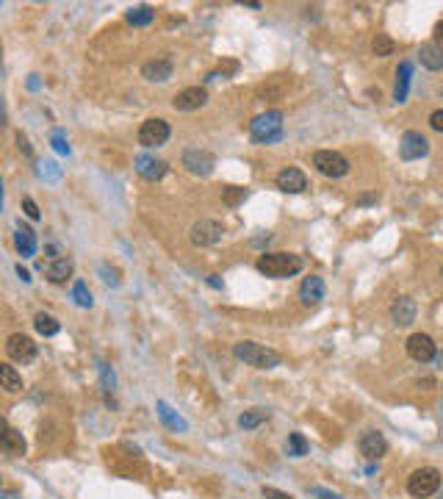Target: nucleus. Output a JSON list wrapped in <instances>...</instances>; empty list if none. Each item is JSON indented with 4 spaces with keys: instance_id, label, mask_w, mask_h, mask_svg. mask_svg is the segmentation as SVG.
Masks as SVG:
<instances>
[{
    "instance_id": "1",
    "label": "nucleus",
    "mask_w": 443,
    "mask_h": 499,
    "mask_svg": "<svg viewBox=\"0 0 443 499\" xmlns=\"http://www.w3.org/2000/svg\"><path fill=\"white\" fill-rule=\"evenodd\" d=\"M255 267L266 277L283 280V277H294L302 270V255H294V253H264Z\"/></svg>"
},
{
    "instance_id": "2",
    "label": "nucleus",
    "mask_w": 443,
    "mask_h": 499,
    "mask_svg": "<svg viewBox=\"0 0 443 499\" xmlns=\"http://www.w3.org/2000/svg\"><path fill=\"white\" fill-rule=\"evenodd\" d=\"M233 355L238 361H244L247 366H255V369H274V366H280V353H274L271 347H264L258 341H238V344H233Z\"/></svg>"
},
{
    "instance_id": "3",
    "label": "nucleus",
    "mask_w": 443,
    "mask_h": 499,
    "mask_svg": "<svg viewBox=\"0 0 443 499\" xmlns=\"http://www.w3.org/2000/svg\"><path fill=\"white\" fill-rule=\"evenodd\" d=\"M250 137L258 144H274L283 139V111L271 108L258 114L252 122H250Z\"/></svg>"
},
{
    "instance_id": "4",
    "label": "nucleus",
    "mask_w": 443,
    "mask_h": 499,
    "mask_svg": "<svg viewBox=\"0 0 443 499\" xmlns=\"http://www.w3.org/2000/svg\"><path fill=\"white\" fill-rule=\"evenodd\" d=\"M438 488H441V472L435 466H421L407 477V491L416 499L432 497L438 494Z\"/></svg>"
},
{
    "instance_id": "5",
    "label": "nucleus",
    "mask_w": 443,
    "mask_h": 499,
    "mask_svg": "<svg viewBox=\"0 0 443 499\" xmlns=\"http://www.w3.org/2000/svg\"><path fill=\"white\" fill-rule=\"evenodd\" d=\"M313 167L324 175V178H344L347 172H349V161L341 156V153H335V150H319V153H313Z\"/></svg>"
},
{
    "instance_id": "6",
    "label": "nucleus",
    "mask_w": 443,
    "mask_h": 499,
    "mask_svg": "<svg viewBox=\"0 0 443 499\" xmlns=\"http://www.w3.org/2000/svg\"><path fill=\"white\" fill-rule=\"evenodd\" d=\"M169 134H172V128H169L167 120L150 117V120H144L141 128H139V144L147 147V150H150V147H161V144H167Z\"/></svg>"
},
{
    "instance_id": "7",
    "label": "nucleus",
    "mask_w": 443,
    "mask_h": 499,
    "mask_svg": "<svg viewBox=\"0 0 443 499\" xmlns=\"http://www.w3.org/2000/svg\"><path fill=\"white\" fill-rule=\"evenodd\" d=\"M222 236H224V227L217 220H200L188 230V239L194 247H214L222 241Z\"/></svg>"
},
{
    "instance_id": "8",
    "label": "nucleus",
    "mask_w": 443,
    "mask_h": 499,
    "mask_svg": "<svg viewBox=\"0 0 443 499\" xmlns=\"http://www.w3.org/2000/svg\"><path fill=\"white\" fill-rule=\"evenodd\" d=\"M6 353H8L11 361L31 363L37 358V341L31 336H25V333H11L6 339Z\"/></svg>"
},
{
    "instance_id": "9",
    "label": "nucleus",
    "mask_w": 443,
    "mask_h": 499,
    "mask_svg": "<svg viewBox=\"0 0 443 499\" xmlns=\"http://www.w3.org/2000/svg\"><path fill=\"white\" fill-rule=\"evenodd\" d=\"M430 153V141L424 134H418V131H404L402 139H399V156H402V161H418V158H424Z\"/></svg>"
},
{
    "instance_id": "10",
    "label": "nucleus",
    "mask_w": 443,
    "mask_h": 499,
    "mask_svg": "<svg viewBox=\"0 0 443 499\" xmlns=\"http://www.w3.org/2000/svg\"><path fill=\"white\" fill-rule=\"evenodd\" d=\"M183 167L191 172V175H200V178H208L217 167V158L208 153V150H200V147H191L183 153Z\"/></svg>"
},
{
    "instance_id": "11",
    "label": "nucleus",
    "mask_w": 443,
    "mask_h": 499,
    "mask_svg": "<svg viewBox=\"0 0 443 499\" xmlns=\"http://www.w3.org/2000/svg\"><path fill=\"white\" fill-rule=\"evenodd\" d=\"M208 103V89L205 87H186L172 97V108L175 111H197Z\"/></svg>"
},
{
    "instance_id": "12",
    "label": "nucleus",
    "mask_w": 443,
    "mask_h": 499,
    "mask_svg": "<svg viewBox=\"0 0 443 499\" xmlns=\"http://www.w3.org/2000/svg\"><path fill=\"white\" fill-rule=\"evenodd\" d=\"M404 347H407V355L418 363H430L435 358V341L427 333H413Z\"/></svg>"
},
{
    "instance_id": "13",
    "label": "nucleus",
    "mask_w": 443,
    "mask_h": 499,
    "mask_svg": "<svg viewBox=\"0 0 443 499\" xmlns=\"http://www.w3.org/2000/svg\"><path fill=\"white\" fill-rule=\"evenodd\" d=\"M274 183H277V189L285 191V194H302V191L308 189L305 172L297 170V167H285V170H280L277 178H274Z\"/></svg>"
},
{
    "instance_id": "14",
    "label": "nucleus",
    "mask_w": 443,
    "mask_h": 499,
    "mask_svg": "<svg viewBox=\"0 0 443 499\" xmlns=\"http://www.w3.org/2000/svg\"><path fill=\"white\" fill-rule=\"evenodd\" d=\"M136 172L144 178V181H161L164 175H167V161H161V158H155V156H150V153H141V156H136Z\"/></svg>"
},
{
    "instance_id": "15",
    "label": "nucleus",
    "mask_w": 443,
    "mask_h": 499,
    "mask_svg": "<svg viewBox=\"0 0 443 499\" xmlns=\"http://www.w3.org/2000/svg\"><path fill=\"white\" fill-rule=\"evenodd\" d=\"M385 453H388V441L380 430H368V433L360 436V455L366 460H380Z\"/></svg>"
},
{
    "instance_id": "16",
    "label": "nucleus",
    "mask_w": 443,
    "mask_h": 499,
    "mask_svg": "<svg viewBox=\"0 0 443 499\" xmlns=\"http://www.w3.org/2000/svg\"><path fill=\"white\" fill-rule=\"evenodd\" d=\"M172 72H175V67H172L169 58H155V61H147V64L141 67V75H144L150 84H167V81L172 78Z\"/></svg>"
},
{
    "instance_id": "17",
    "label": "nucleus",
    "mask_w": 443,
    "mask_h": 499,
    "mask_svg": "<svg viewBox=\"0 0 443 499\" xmlns=\"http://www.w3.org/2000/svg\"><path fill=\"white\" fill-rule=\"evenodd\" d=\"M416 300L413 297H397L394 300V305H391V317H394V322H397L399 327H407V324H413L416 322Z\"/></svg>"
},
{
    "instance_id": "18",
    "label": "nucleus",
    "mask_w": 443,
    "mask_h": 499,
    "mask_svg": "<svg viewBox=\"0 0 443 499\" xmlns=\"http://www.w3.org/2000/svg\"><path fill=\"white\" fill-rule=\"evenodd\" d=\"M300 300H302V305H319L321 300H324V280L321 277H316V274H310L302 280V286H300Z\"/></svg>"
},
{
    "instance_id": "19",
    "label": "nucleus",
    "mask_w": 443,
    "mask_h": 499,
    "mask_svg": "<svg viewBox=\"0 0 443 499\" xmlns=\"http://www.w3.org/2000/svg\"><path fill=\"white\" fill-rule=\"evenodd\" d=\"M14 247H17V253L23 258H34L37 255V233L31 227L17 225V230H14Z\"/></svg>"
},
{
    "instance_id": "20",
    "label": "nucleus",
    "mask_w": 443,
    "mask_h": 499,
    "mask_svg": "<svg viewBox=\"0 0 443 499\" xmlns=\"http://www.w3.org/2000/svg\"><path fill=\"white\" fill-rule=\"evenodd\" d=\"M0 444H3V453L11 455V457L25 455V438H23V433L11 430L6 422H3V436H0Z\"/></svg>"
},
{
    "instance_id": "21",
    "label": "nucleus",
    "mask_w": 443,
    "mask_h": 499,
    "mask_svg": "<svg viewBox=\"0 0 443 499\" xmlns=\"http://www.w3.org/2000/svg\"><path fill=\"white\" fill-rule=\"evenodd\" d=\"M72 272H75V264H72V258H56V261H53V264L44 270L47 280H50V283H56V286L67 283V280L72 277Z\"/></svg>"
},
{
    "instance_id": "22",
    "label": "nucleus",
    "mask_w": 443,
    "mask_h": 499,
    "mask_svg": "<svg viewBox=\"0 0 443 499\" xmlns=\"http://www.w3.org/2000/svg\"><path fill=\"white\" fill-rule=\"evenodd\" d=\"M418 61L427 67V70H443V47L435 42H427V45L418 47Z\"/></svg>"
},
{
    "instance_id": "23",
    "label": "nucleus",
    "mask_w": 443,
    "mask_h": 499,
    "mask_svg": "<svg viewBox=\"0 0 443 499\" xmlns=\"http://www.w3.org/2000/svg\"><path fill=\"white\" fill-rule=\"evenodd\" d=\"M0 383H3V389H6L8 394L23 391V377H20V372H17L11 363H0Z\"/></svg>"
},
{
    "instance_id": "24",
    "label": "nucleus",
    "mask_w": 443,
    "mask_h": 499,
    "mask_svg": "<svg viewBox=\"0 0 443 499\" xmlns=\"http://www.w3.org/2000/svg\"><path fill=\"white\" fill-rule=\"evenodd\" d=\"M153 20H155V8H153V6H133L131 11H128V23L136 25V28L150 25Z\"/></svg>"
},
{
    "instance_id": "25",
    "label": "nucleus",
    "mask_w": 443,
    "mask_h": 499,
    "mask_svg": "<svg viewBox=\"0 0 443 499\" xmlns=\"http://www.w3.org/2000/svg\"><path fill=\"white\" fill-rule=\"evenodd\" d=\"M34 327H37V333L44 336V339H50V336H56V333L61 330L58 319L50 317V314H37V317H34Z\"/></svg>"
},
{
    "instance_id": "26",
    "label": "nucleus",
    "mask_w": 443,
    "mask_h": 499,
    "mask_svg": "<svg viewBox=\"0 0 443 499\" xmlns=\"http://www.w3.org/2000/svg\"><path fill=\"white\" fill-rule=\"evenodd\" d=\"M407 87H410V64H399L397 89H394V100H397V103H404V100H407Z\"/></svg>"
},
{
    "instance_id": "27",
    "label": "nucleus",
    "mask_w": 443,
    "mask_h": 499,
    "mask_svg": "<svg viewBox=\"0 0 443 499\" xmlns=\"http://www.w3.org/2000/svg\"><path fill=\"white\" fill-rule=\"evenodd\" d=\"M397 50V42L391 39V37H385V34H377L374 37V42H371V53L377 56V58H385V56H391Z\"/></svg>"
},
{
    "instance_id": "28",
    "label": "nucleus",
    "mask_w": 443,
    "mask_h": 499,
    "mask_svg": "<svg viewBox=\"0 0 443 499\" xmlns=\"http://www.w3.org/2000/svg\"><path fill=\"white\" fill-rule=\"evenodd\" d=\"M269 419V413L266 410H247V413H241L238 416V427H244V430H252V427H258L261 422Z\"/></svg>"
},
{
    "instance_id": "29",
    "label": "nucleus",
    "mask_w": 443,
    "mask_h": 499,
    "mask_svg": "<svg viewBox=\"0 0 443 499\" xmlns=\"http://www.w3.org/2000/svg\"><path fill=\"white\" fill-rule=\"evenodd\" d=\"M288 455L291 457H305L308 455V441L302 433H291L288 436Z\"/></svg>"
},
{
    "instance_id": "30",
    "label": "nucleus",
    "mask_w": 443,
    "mask_h": 499,
    "mask_svg": "<svg viewBox=\"0 0 443 499\" xmlns=\"http://www.w3.org/2000/svg\"><path fill=\"white\" fill-rule=\"evenodd\" d=\"M158 416H161V419H164L172 430H186V422H183V419H180V416H177L175 410L169 408L167 403H158Z\"/></svg>"
},
{
    "instance_id": "31",
    "label": "nucleus",
    "mask_w": 443,
    "mask_h": 499,
    "mask_svg": "<svg viewBox=\"0 0 443 499\" xmlns=\"http://www.w3.org/2000/svg\"><path fill=\"white\" fill-rule=\"evenodd\" d=\"M72 300L81 305V308H91V291H89V286L84 280H75V286H72Z\"/></svg>"
},
{
    "instance_id": "32",
    "label": "nucleus",
    "mask_w": 443,
    "mask_h": 499,
    "mask_svg": "<svg viewBox=\"0 0 443 499\" xmlns=\"http://www.w3.org/2000/svg\"><path fill=\"white\" fill-rule=\"evenodd\" d=\"M244 197H247V191L238 189V186H227V189H222V200H224L230 208H236L238 203H244Z\"/></svg>"
},
{
    "instance_id": "33",
    "label": "nucleus",
    "mask_w": 443,
    "mask_h": 499,
    "mask_svg": "<svg viewBox=\"0 0 443 499\" xmlns=\"http://www.w3.org/2000/svg\"><path fill=\"white\" fill-rule=\"evenodd\" d=\"M23 211H25L28 220H39V217H42V214H39V206H37L31 197H23Z\"/></svg>"
},
{
    "instance_id": "34",
    "label": "nucleus",
    "mask_w": 443,
    "mask_h": 499,
    "mask_svg": "<svg viewBox=\"0 0 443 499\" xmlns=\"http://www.w3.org/2000/svg\"><path fill=\"white\" fill-rule=\"evenodd\" d=\"M100 372H103V386H105V391H114V372L108 369V363H100Z\"/></svg>"
},
{
    "instance_id": "35",
    "label": "nucleus",
    "mask_w": 443,
    "mask_h": 499,
    "mask_svg": "<svg viewBox=\"0 0 443 499\" xmlns=\"http://www.w3.org/2000/svg\"><path fill=\"white\" fill-rule=\"evenodd\" d=\"M53 147H56L58 153H64V156L70 153V144H67V139H64L61 131H56V134H53Z\"/></svg>"
},
{
    "instance_id": "36",
    "label": "nucleus",
    "mask_w": 443,
    "mask_h": 499,
    "mask_svg": "<svg viewBox=\"0 0 443 499\" xmlns=\"http://www.w3.org/2000/svg\"><path fill=\"white\" fill-rule=\"evenodd\" d=\"M430 125H432V131L443 134V108H438V111L430 114Z\"/></svg>"
},
{
    "instance_id": "37",
    "label": "nucleus",
    "mask_w": 443,
    "mask_h": 499,
    "mask_svg": "<svg viewBox=\"0 0 443 499\" xmlns=\"http://www.w3.org/2000/svg\"><path fill=\"white\" fill-rule=\"evenodd\" d=\"M264 497L266 499H291L285 491H280V488H271V486H264Z\"/></svg>"
},
{
    "instance_id": "38",
    "label": "nucleus",
    "mask_w": 443,
    "mask_h": 499,
    "mask_svg": "<svg viewBox=\"0 0 443 499\" xmlns=\"http://www.w3.org/2000/svg\"><path fill=\"white\" fill-rule=\"evenodd\" d=\"M17 147H20V153L34 156V150H31V144H28V137H25V134H17Z\"/></svg>"
},
{
    "instance_id": "39",
    "label": "nucleus",
    "mask_w": 443,
    "mask_h": 499,
    "mask_svg": "<svg viewBox=\"0 0 443 499\" xmlns=\"http://www.w3.org/2000/svg\"><path fill=\"white\" fill-rule=\"evenodd\" d=\"M310 494H313V497H321V499H341L338 494H333V491H324V488H310Z\"/></svg>"
},
{
    "instance_id": "40",
    "label": "nucleus",
    "mask_w": 443,
    "mask_h": 499,
    "mask_svg": "<svg viewBox=\"0 0 443 499\" xmlns=\"http://www.w3.org/2000/svg\"><path fill=\"white\" fill-rule=\"evenodd\" d=\"M435 45H443V20L435 25Z\"/></svg>"
},
{
    "instance_id": "41",
    "label": "nucleus",
    "mask_w": 443,
    "mask_h": 499,
    "mask_svg": "<svg viewBox=\"0 0 443 499\" xmlns=\"http://www.w3.org/2000/svg\"><path fill=\"white\" fill-rule=\"evenodd\" d=\"M17 274H20V277H23V280H25V283H28V280H31V274H28V270H23V264H17Z\"/></svg>"
},
{
    "instance_id": "42",
    "label": "nucleus",
    "mask_w": 443,
    "mask_h": 499,
    "mask_svg": "<svg viewBox=\"0 0 443 499\" xmlns=\"http://www.w3.org/2000/svg\"><path fill=\"white\" fill-rule=\"evenodd\" d=\"M0 499H20V494H17V491H3V497Z\"/></svg>"
},
{
    "instance_id": "43",
    "label": "nucleus",
    "mask_w": 443,
    "mask_h": 499,
    "mask_svg": "<svg viewBox=\"0 0 443 499\" xmlns=\"http://www.w3.org/2000/svg\"><path fill=\"white\" fill-rule=\"evenodd\" d=\"M438 499H443V491H441V494H438Z\"/></svg>"
},
{
    "instance_id": "44",
    "label": "nucleus",
    "mask_w": 443,
    "mask_h": 499,
    "mask_svg": "<svg viewBox=\"0 0 443 499\" xmlns=\"http://www.w3.org/2000/svg\"><path fill=\"white\" fill-rule=\"evenodd\" d=\"M441 274H443V267H441Z\"/></svg>"
}]
</instances>
